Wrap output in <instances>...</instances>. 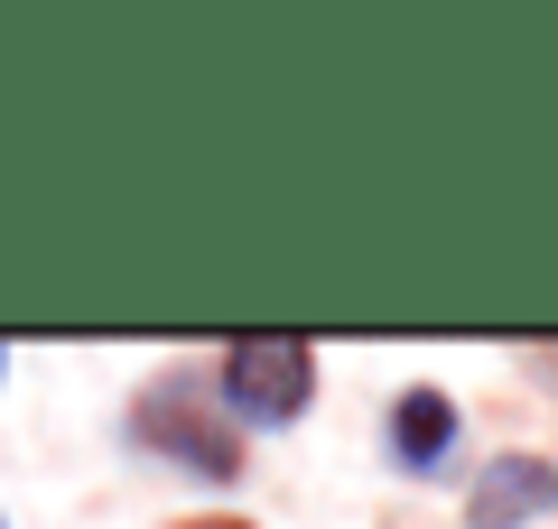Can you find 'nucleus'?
<instances>
[{"label": "nucleus", "instance_id": "f257e3e1", "mask_svg": "<svg viewBox=\"0 0 558 529\" xmlns=\"http://www.w3.org/2000/svg\"><path fill=\"white\" fill-rule=\"evenodd\" d=\"M215 399L252 428H299L317 399V344L307 334H233L215 362Z\"/></svg>", "mask_w": 558, "mask_h": 529}, {"label": "nucleus", "instance_id": "f03ea898", "mask_svg": "<svg viewBox=\"0 0 558 529\" xmlns=\"http://www.w3.org/2000/svg\"><path fill=\"white\" fill-rule=\"evenodd\" d=\"M131 436H140V446H159L168 465L205 473V483H233V473H242V436L215 418V399L196 391V372L149 381V391H140V409H131Z\"/></svg>", "mask_w": 558, "mask_h": 529}, {"label": "nucleus", "instance_id": "7ed1b4c3", "mask_svg": "<svg viewBox=\"0 0 558 529\" xmlns=\"http://www.w3.org/2000/svg\"><path fill=\"white\" fill-rule=\"evenodd\" d=\"M558 510V465L549 455H494L465 492V529H531Z\"/></svg>", "mask_w": 558, "mask_h": 529}, {"label": "nucleus", "instance_id": "20e7f679", "mask_svg": "<svg viewBox=\"0 0 558 529\" xmlns=\"http://www.w3.org/2000/svg\"><path fill=\"white\" fill-rule=\"evenodd\" d=\"M457 455V399L447 391H400L391 399V465L400 473H438Z\"/></svg>", "mask_w": 558, "mask_h": 529}, {"label": "nucleus", "instance_id": "39448f33", "mask_svg": "<svg viewBox=\"0 0 558 529\" xmlns=\"http://www.w3.org/2000/svg\"><path fill=\"white\" fill-rule=\"evenodd\" d=\"M186 529H242V520H186Z\"/></svg>", "mask_w": 558, "mask_h": 529}, {"label": "nucleus", "instance_id": "423d86ee", "mask_svg": "<svg viewBox=\"0 0 558 529\" xmlns=\"http://www.w3.org/2000/svg\"><path fill=\"white\" fill-rule=\"evenodd\" d=\"M539 362H549V372H558V344H549V353H539Z\"/></svg>", "mask_w": 558, "mask_h": 529}, {"label": "nucleus", "instance_id": "0eeeda50", "mask_svg": "<svg viewBox=\"0 0 558 529\" xmlns=\"http://www.w3.org/2000/svg\"><path fill=\"white\" fill-rule=\"evenodd\" d=\"M0 372H10V344H0Z\"/></svg>", "mask_w": 558, "mask_h": 529}]
</instances>
